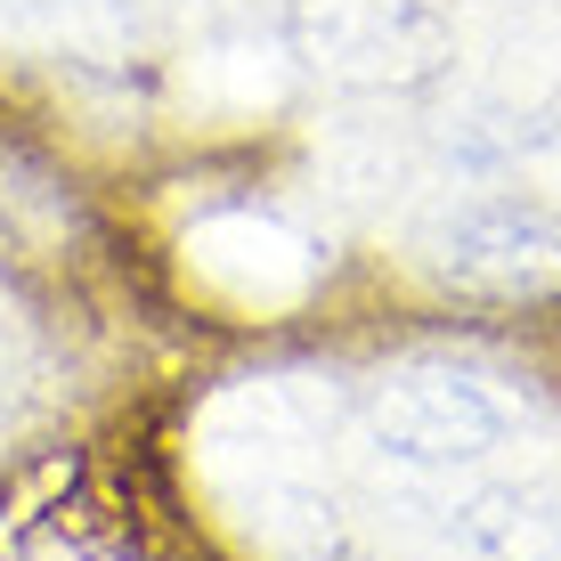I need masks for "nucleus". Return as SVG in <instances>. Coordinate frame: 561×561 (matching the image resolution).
<instances>
[{
	"label": "nucleus",
	"instance_id": "nucleus-2",
	"mask_svg": "<svg viewBox=\"0 0 561 561\" xmlns=\"http://www.w3.org/2000/svg\"><path fill=\"white\" fill-rule=\"evenodd\" d=\"M294 42L351 90H399L448 57V25L432 0H294Z\"/></svg>",
	"mask_w": 561,
	"mask_h": 561
},
{
	"label": "nucleus",
	"instance_id": "nucleus-1",
	"mask_svg": "<svg viewBox=\"0 0 561 561\" xmlns=\"http://www.w3.org/2000/svg\"><path fill=\"white\" fill-rule=\"evenodd\" d=\"M513 399L472 375H391L366 408V448L399 480H472L505 456Z\"/></svg>",
	"mask_w": 561,
	"mask_h": 561
},
{
	"label": "nucleus",
	"instance_id": "nucleus-4",
	"mask_svg": "<svg viewBox=\"0 0 561 561\" xmlns=\"http://www.w3.org/2000/svg\"><path fill=\"white\" fill-rule=\"evenodd\" d=\"M456 561H561V480L553 472H472L439 513Z\"/></svg>",
	"mask_w": 561,
	"mask_h": 561
},
{
	"label": "nucleus",
	"instance_id": "nucleus-5",
	"mask_svg": "<svg viewBox=\"0 0 561 561\" xmlns=\"http://www.w3.org/2000/svg\"><path fill=\"white\" fill-rule=\"evenodd\" d=\"M513 163H529L546 187H561V90L537 114H520V123H513Z\"/></svg>",
	"mask_w": 561,
	"mask_h": 561
},
{
	"label": "nucleus",
	"instance_id": "nucleus-3",
	"mask_svg": "<svg viewBox=\"0 0 561 561\" xmlns=\"http://www.w3.org/2000/svg\"><path fill=\"white\" fill-rule=\"evenodd\" d=\"M432 261L472 294H553L561 220L529 196H463L432 220Z\"/></svg>",
	"mask_w": 561,
	"mask_h": 561
}]
</instances>
